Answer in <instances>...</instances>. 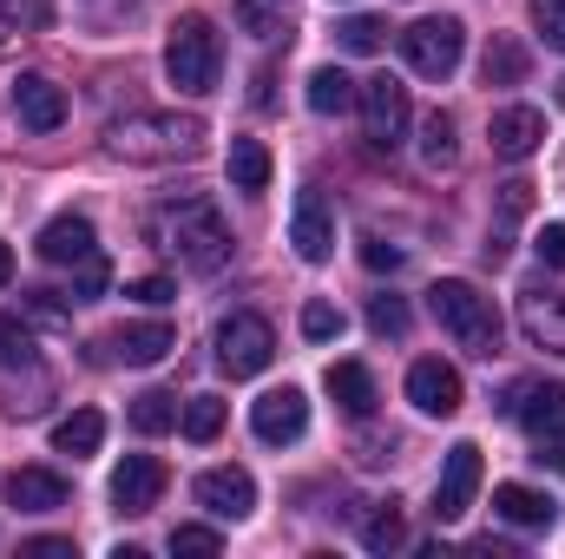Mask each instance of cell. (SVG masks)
Instances as JSON below:
<instances>
[{"instance_id": "60d3db41", "label": "cell", "mask_w": 565, "mask_h": 559, "mask_svg": "<svg viewBox=\"0 0 565 559\" xmlns=\"http://www.w3.org/2000/svg\"><path fill=\"white\" fill-rule=\"evenodd\" d=\"M126 296H139V303L158 309V303H171V283H164V277H139V283H126Z\"/></svg>"}, {"instance_id": "8fae6325", "label": "cell", "mask_w": 565, "mask_h": 559, "mask_svg": "<svg viewBox=\"0 0 565 559\" xmlns=\"http://www.w3.org/2000/svg\"><path fill=\"white\" fill-rule=\"evenodd\" d=\"M289 244L302 264H329L335 257V211L322 191H296V211H289Z\"/></svg>"}, {"instance_id": "f6af8a7d", "label": "cell", "mask_w": 565, "mask_h": 559, "mask_svg": "<svg viewBox=\"0 0 565 559\" xmlns=\"http://www.w3.org/2000/svg\"><path fill=\"white\" fill-rule=\"evenodd\" d=\"M0 40H7V20H0Z\"/></svg>"}, {"instance_id": "7a4b0ae2", "label": "cell", "mask_w": 565, "mask_h": 559, "mask_svg": "<svg viewBox=\"0 0 565 559\" xmlns=\"http://www.w3.org/2000/svg\"><path fill=\"white\" fill-rule=\"evenodd\" d=\"M198 145H204L198 113H126L106 126V151L126 165H178V158H198Z\"/></svg>"}, {"instance_id": "e575fe53", "label": "cell", "mask_w": 565, "mask_h": 559, "mask_svg": "<svg viewBox=\"0 0 565 559\" xmlns=\"http://www.w3.org/2000/svg\"><path fill=\"white\" fill-rule=\"evenodd\" d=\"M526 13H533V27H540V40L565 53V0H526Z\"/></svg>"}, {"instance_id": "52a82bcc", "label": "cell", "mask_w": 565, "mask_h": 559, "mask_svg": "<svg viewBox=\"0 0 565 559\" xmlns=\"http://www.w3.org/2000/svg\"><path fill=\"white\" fill-rule=\"evenodd\" d=\"M355 106H362V133H369V145L375 151H395L402 145V133H408V86L402 80H362L355 86Z\"/></svg>"}, {"instance_id": "7c38bea8", "label": "cell", "mask_w": 565, "mask_h": 559, "mask_svg": "<svg viewBox=\"0 0 565 559\" xmlns=\"http://www.w3.org/2000/svg\"><path fill=\"white\" fill-rule=\"evenodd\" d=\"M408 402H415L422 415H434V421L460 415V402H467L460 369H454V362H440V356H422V362L408 369Z\"/></svg>"}, {"instance_id": "9a60e30c", "label": "cell", "mask_w": 565, "mask_h": 559, "mask_svg": "<svg viewBox=\"0 0 565 559\" xmlns=\"http://www.w3.org/2000/svg\"><path fill=\"white\" fill-rule=\"evenodd\" d=\"M250 428H257V441H270V447H282V441H302V428H309V402H302V389H270V395H257L250 402Z\"/></svg>"}, {"instance_id": "f35d334b", "label": "cell", "mask_w": 565, "mask_h": 559, "mask_svg": "<svg viewBox=\"0 0 565 559\" xmlns=\"http://www.w3.org/2000/svg\"><path fill=\"white\" fill-rule=\"evenodd\" d=\"M526 204H533V184H526V178H513V184H500V211H507V218H520Z\"/></svg>"}, {"instance_id": "f546056e", "label": "cell", "mask_w": 565, "mask_h": 559, "mask_svg": "<svg viewBox=\"0 0 565 559\" xmlns=\"http://www.w3.org/2000/svg\"><path fill=\"white\" fill-rule=\"evenodd\" d=\"M335 40H342V53H382L388 20H375V13H349V20H335Z\"/></svg>"}, {"instance_id": "9c48e42d", "label": "cell", "mask_w": 565, "mask_h": 559, "mask_svg": "<svg viewBox=\"0 0 565 559\" xmlns=\"http://www.w3.org/2000/svg\"><path fill=\"white\" fill-rule=\"evenodd\" d=\"M480 447L473 441H454L447 447V461H440V481H434V520L447 527V520H460L467 507H473V494H480Z\"/></svg>"}, {"instance_id": "ba28073f", "label": "cell", "mask_w": 565, "mask_h": 559, "mask_svg": "<svg viewBox=\"0 0 565 559\" xmlns=\"http://www.w3.org/2000/svg\"><path fill=\"white\" fill-rule=\"evenodd\" d=\"M500 415H513L533 441H565V389L559 382H513Z\"/></svg>"}, {"instance_id": "277c9868", "label": "cell", "mask_w": 565, "mask_h": 559, "mask_svg": "<svg viewBox=\"0 0 565 559\" xmlns=\"http://www.w3.org/2000/svg\"><path fill=\"white\" fill-rule=\"evenodd\" d=\"M164 73H171V86L191 93V99L217 93V80H224V40H217V27H211L204 13H184V20L171 27V40H164Z\"/></svg>"}, {"instance_id": "4316f807", "label": "cell", "mask_w": 565, "mask_h": 559, "mask_svg": "<svg viewBox=\"0 0 565 559\" xmlns=\"http://www.w3.org/2000/svg\"><path fill=\"white\" fill-rule=\"evenodd\" d=\"M362 547H369V553H395V547H408L402 500H388V507H375V514H369V527H362Z\"/></svg>"}, {"instance_id": "603a6c76", "label": "cell", "mask_w": 565, "mask_h": 559, "mask_svg": "<svg viewBox=\"0 0 565 559\" xmlns=\"http://www.w3.org/2000/svg\"><path fill=\"white\" fill-rule=\"evenodd\" d=\"M99 441H106V415L99 409H73V415L53 428V454H73V461L99 454Z\"/></svg>"}, {"instance_id": "d6a6232c", "label": "cell", "mask_w": 565, "mask_h": 559, "mask_svg": "<svg viewBox=\"0 0 565 559\" xmlns=\"http://www.w3.org/2000/svg\"><path fill=\"white\" fill-rule=\"evenodd\" d=\"M0 369H33V329L20 316H0Z\"/></svg>"}, {"instance_id": "83f0119b", "label": "cell", "mask_w": 565, "mask_h": 559, "mask_svg": "<svg viewBox=\"0 0 565 559\" xmlns=\"http://www.w3.org/2000/svg\"><path fill=\"white\" fill-rule=\"evenodd\" d=\"M178 415H184V409H178V395H164V389H145L139 402H132V428H139V434H171Z\"/></svg>"}, {"instance_id": "4dcf8cb0", "label": "cell", "mask_w": 565, "mask_h": 559, "mask_svg": "<svg viewBox=\"0 0 565 559\" xmlns=\"http://www.w3.org/2000/svg\"><path fill=\"white\" fill-rule=\"evenodd\" d=\"M178 428H184V441H217V434H224V402H217V395H191L184 415H178Z\"/></svg>"}, {"instance_id": "8d00e7d4", "label": "cell", "mask_w": 565, "mask_h": 559, "mask_svg": "<svg viewBox=\"0 0 565 559\" xmlns=\"http://www.w3.org/2000/svg\"><path fill=\"white\" fill-rule=\"evenodd\" d=\"M73 271H79V283H73L79 303H93V296L106 289V257H86V264H73Z\"/></svg>"}, {"instance_id": "ab89813d", "label": "cell", "mask_w": 565, "mask_h": 559, "mask_svg": "<svg viewBox=\"0 0 565 559\" xmlns=\"http://www.w3.org/2000/svg\"><path fill=\"white\" fill-rule=\"evenodd\" d=\"M362 264H369V271H395V264H402V251H395V244H382V238H369V244H362Z\"/></svg>"}, {"instance_id": "1f68e13d", "label": "cell", "mask_w": 565, "mask_h": 559, "mask_svg": "<svg viewBox=\"0 0 565 559\" xmlns=\"http://www.w3.org/2000/svg\"><path fill=\"white\" fill-rule=\"evenodd\" d=\"M342 329H349V316H342L335 303H322V296L302 303V336H309V342H335Z\"/></svg>"}, {"instance_id": "3957f363", "label": "cell", "mask_w": 565, "mask_h": 559, "mask_svg": "<svg viewBox=\"0 0 565 559\" xmlns=\"http://www.w3.org/2000/svg\"><path fill=\"white\" fill-rule=\"evenodd\" d=\"M427 309H434V323H440L467 356H493V349H500V309H493V296H480L467 277H440L427 289Z\"/></svg>"}, {"instance_id": "2e32d148", "label": "cell", "mask_w": 565, "mask_h": 559, "mask_svg": "<svg viewBox=\"0 0 565 559\" xmlns=\"http://www.w3.org/2000/svg\"><path fill=\"white\" fill-rule=\"evenodd\" d=\"M13 119L26 133H60L66 126V86H53L46 73H20L13 80Z\"/></svg>"}, {"instance_id": "836d02e7", "label": "cell", "mask_w": 565, "mask_h": 559, "mask_svg": "<svg viewBox=\"0 0 565 559\" xmlns=\"http://www.w3.org/2000/svg\"><path fill=\"white\" fill-rule=\"evenodd\" d=\"M369 329H375V336H408V303L388 296V289L369 296Z\"/></svg>"}, {"instance_id": "f1b7e54d", "label": "cell", "mask_w": 565, "mask_h": 559, "mask_svg": "<svg viewBox=\"0 0 565 559\" xmlns=\"http://www.w3.org/2000/svg\"><path fill=\"white\" fill-rule=\"evenodd\" d=\"M422 158H427V171H447V165L460 158V145H454V119H447V113H427L422 119Z\"/></svg>"}, {"instance_id": "7bdbcfd3", "label": "cell", "mask_w": 565, "mask_h": 559, "mask_svg": "<svg viewBox=\"0 0 565 559\" xmlns=\"http://www.w3.org/2000/svg\"><path fill=\"white\" fill-rule=\"evenodd\" d=\"M533 447H540V454H533L540 467H559L565 474V441H533Z\"/></svg>"}, {"instance_id": "30bf717a", "label": "cell", "mask_w": 565, "mask_h": 559, "mask_svg": "<svg viewBox=\"0 0 565 559\" xmlns=\"http://www.w3.org/2000/svg\"><path fill=\"white\" fill-rule=\"evenodd\" d=\"M191 500H198L211 520H244V514L257 507V481H250V467H204V474L191 481Z\"/></svg>"}, {"instance_id": "ee69618b", "label": "cell", "mask_w": 565, "mask_h": 559, "mask_svg": "<svg viewBox=\"0 0 565 559\" xmlns=\"http://www.w3.org/2000/svg\"><path fill=\"white\" fill-rule=\"evenodd\" d=\"M13 283V244H0V289Z\"/></svg>"}, {"instance_id": "44dd1931", "label": "cell", "mask_w": 565, "mask_h": 559, "mask_svg": "<svg viewBox=\"0 0 565 559\" xmlns=\"http://www.w3.org/2000/svg\"><path fill=\"white\" fill-rule=\"evenodd\" d=\"M113 349H119V362L151 369V362H164V356L178 349V329H171L164 316H151V323H126V329L113 336Z\"/></svg>"}, {"instance_id": "8992f818", "label": "cell", "mask_w": 565, "mask_h": 559, "mask_svg": "<svg viewBox=\"0 0 565 559\" xmlns=\"http://www.w3.org/2000/svg\"><path fill=\"white\" fill-rule=\"evenodd\" d=\"M460 53H467V27H460L454 13H427V20H415V27L402 33V60H408L422 80H454Z\"/></svg>"}, {"instance_id": "cb8c5ba5", "label": "cell", "mask_w": 565, "mask_h": 559, "mask_svg": "<svg viewBox=\"0 0 565 559\" xmlns=\"http://www.w3.org/2000/svg\"><path fill=\"white\" fill-rule=\"evenodd\" d=\"M224 171H231V184H237V191H270V145H264V139H231Z\"/></svg>"}, {"instance_id": "bcb514c9", "label": "cell", "mask_w": 565, "mask_h": 559, "mask_svg": "<svg viewBox=\"0 0 565 559\" xmlns=\"http://www.w3.org/2000/svg\"><path fill=\"white\" fill-rule=\"evenodd\" d=\"M0 7H13V0H0Z\"/></svg>"}, {"instance_id": "ac0fdd59", "label": "cell", "mask_w": 565, "mask_h": 559, "mask_svg": "<svg viewBox=\"0 0 565 559\" xmlns=\"http://www.w3.org/2000/svg\"><path fill=\"white\" fill-rule=\"evenodd\" d=\"M40 257H46V264H86V257H99V231H93V218L60 211V218L40 231Z\"/></svg>"}, {"instance_id": "7402d4cb", "label": "cell", "mask_w": 565, "mask_h": 559, "mask_svg": "<svg viewBox=\"0 0 565 559\" xmlns=\"http://www.w3.org/2000/svg\"><path fill=\"white\" fill-rule=\"evenodd\" d=\"M329 395H335L342 415H355V421L375 415V376L362 362H329Z\"/></svg>"}, {"instance_id": "5bb4252c", "label": "cell", "mask_w": 565, "mask_h": 559, "mask_svg": "<svg viewBox=\"0 0 565 559\" xmlns=\"http://www.w3.org/2000/svg\"><path fill=\"white\" fill-rule=\"evenodd\" d=\"M164 461L158 454H126L119 467H113V507L119 514H151L158 507V494H164Z\"/></svg>"}, {"instance_id": "e0dca14e", "label": "cell", "mask_w": 565, "mask_h": 559, "mask_svg": "<svg viewBox=\"0 0 565 559\" xmlns=\"http://www.w3.org/2000/svg\"><path fill=\"white\" fill-rule=\"evenodd\" d=\"M493 514H500L507 527H520V534H546V527L559 520V500L540 494V487H526V481H500V487H493Z\"/></svg>"}, {"instance_id": "5b68a950", "label": "cell", "mask_w": 565, "mask_h": 559, "mask_svg": "<svg viewBox=\"0 0 565 559\" xmlns=\"http://www.w3.org/2000/svg\"><path fill=\"white\" fill-rule=\"evenodd\" d=\"M270 356H277V329H270V316L237 309V316H224V323H217V369H224L231 382L264 376V369H270Z\"/></svg>"}, {"instance_id": "484cf974", "label": "cell", "mask_w": 565, "mask_h": 559, "mask_svg": "<svg viewBox=\"0 0 565 559\" xmlns=\"http://www.w3.org/2000/svg\"><path fill=\"white\" fill-rule=\"evenodd\" d=\"M526 46L520 40H507V33H493V46H487V60H480V73H487V86H520L526 80Z\"/></svg>"}, {"instance_id": "74e56055", "label": "cell", "mask_w": 565, "mask_h": 559, "mask_svg": "<svg viewBox=\"0 0 565 559\" xmlns=\"http://www.w3.org/2000/svg\"><path fill=\"white\" fill-rule=\"evenodd\" d=\"M533 251H540V264H553V271H565V224H546Z\"/></svg>"}, {"instance_id": "6da1fadb", "label": "cell", "mask_w": 565, "mask_h": 559, "mask_svg": "<svg viewBox=\"0 0 565 559\" xmlns=\"http://www.w3.org/2000/svg\"><path fill=\"white\" fill-rule=\"evenodd\" d=\"M151 238H158L184 271H198V277H211V271L231 264V224L217 218L211 198H178V204H164V211L151 218Z\"/></svg>"}, {"instance_id": "d590c367", "label": "cell", "mask_w": 565, "mask_h": 559, "mask_svg": "<svg viewBox=\"0 0 565 559\" xmlns=\"http://www.w3.org/2000/svg\"><path fill=\"white\" fill-rule=\"evenodd\" d=\"M224 547L217 527H171V553H191V559H211Z\"/></svg>"}, {"instance_id": "d4e9b609", "label": "cell", "mask_w": 565, "mask_h": 559, "mask_svg": "<svg viewBox=\"0 0 565 559\" xmlns=\"http://www.w3.org/2000/svg\"><path fill=\"white\" fill-rule=\"evenodd\" d=\"M349 106H355V80H349L342 66H316V73H309V113L335 119V113H349Z\"/></svg>"}, {"instance_id": "d6986e66", "label": "cell", "mask_w": 565, "mask_h": 559, "mask_svg": "<svg viewBox=\"0 0 565 559\" xmlns=\"http://www.w3.org/2000/svg\"><path fill=\"white\" fill-rule=\"evenodd\" d=\"M0 494H7V507H20V514H60V507H66V481H60L53 467H13V474L0 481Z\"/></svg>"}, {"instance_id": "4fadbf2b", "label": "cell", "mask_w": 565, "mask_h": 559, "mask_svg": "<svg viewBox=\"0 0 565 559\" xmlns=\"http://www.w3.org/2000/svg\"><path fill=\"white\" fill-rule=\"evenodd\" d=\"M487 145H493V158H507V165L533 158V151L546 145V113H540V106H500L493 126H487Z\"/></svg>"}, {"instance_id": "b9f144b4", "label": "cell", "mask_w": 565, "mask_h": 559, "mask_svg": "<svg viewBox=\"0 0 565 559\" xmlns=\"http://www.w3.org/2000/svg\"><path fill=\"white\" fill-rule=\"evenodd\" d=\"M20 553L26 559H73V540H53V534H46V540H26Z\"/></svg>"}, {"instance_id": "ffe728a7", "label": "cell", "mask_w": 565, "mask_h": 559, "mask_svg": "<svg viewBox=\"0 0 565 559\" xmlns=\"http://www.w3.org/2000/svg\"><path fill=\"white\" fill-rule=\"evenodd\" d=\"M520 329H526L533 349L565 356V296L559 289H526V296H520Z\"/></svg>"}]
</instances>
